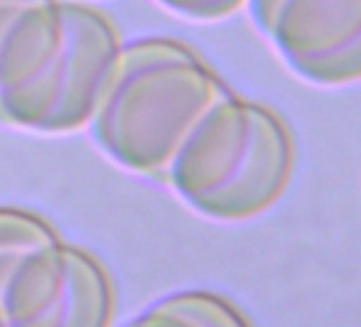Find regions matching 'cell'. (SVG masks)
Masks as SVG:
<instances>
[{
	"label": "cell",
	"instance_id": "obj_1",
	"mask_svg": "<svg viewBox=\"0 0 361 327\" xmlns=\"http://www.w3.org/2000/svg\"><path fill=\"white\" fill-rule=\"evenodd\" d=\"M121 41L73 0H0V123L37 134L90 125Z\"/></svg>",
	"mask_w": 361,
	"mask_h": 327
},
{
	"label": "cell",
	"instance_id": "obj_2",
	"mask_svg": "<svg viewBox=\"0 0 361 327\" xmlns=\"http://www.w3.org/2000/svg\"><path fill=\"white\" fill-rule=\"evenodd\" d=\"M228 90L190 45L166 37L132 41L121 45L90 128L121 168L166 181L178 147Z\"/></svg>",
	"mask_w": 361,
	"mask_h": 327
},
{
	"label": "cell",
	"instance_id": "obj_3",
	"mask_svg": "<svg viewBox=\"0 0 361 327\" xmlns=\"http://www.w3.org/2000/svg\"><path fill=\"white\" fill-rule=\"evenodd\" d=\"M293 161L287 121L228 90L178 147L166 183L207 219L249 221L285 194Z\"/></svg>",
	"mask_w": 361,
	"mask_h": 327
},
{
	"label": "cell",
	"instance_id": "obj_4",
	"mask_svg": "<svg viewBox=\"0 0 361 327\" xmlns=\"http://www.w3.org/2000/svg\"><path fill=\"white\" fill-rule=\"evenodd\" d=\"M3 314L7 327H111L115 289L94 253L58 238L22 259Z\"/></svg>",
	"mask_w": 361,
	"mask_h": 327
},
{
	"label": "cell",
	"instance_id": "obj_5",
	"mask_svg": "<svg viewBox=\"0 0 361 327\" xmlns=\"http://www.w3.org/2000/svg\"><path fill=\"white\" fill-rule=\"evenodd\" d=\"M251 16L304 81L336 87L361 81V0H249Z\"/></svg>",
	"mask_w": 361,
	"mask_h": 327
},
{
	"label": "cell",
	"instance_id": "obj_6",
	"mask_svg": "<svg viewBox=\"0 0 361 327\" xmlns=\"http://www.w3.org/2000/svg\"><path fill=\"white\" fill-rule=\"evenodd\" d=\"M126 327H253V323L226 295L192 289L161 297Z\"/></svg>",
	"mask_w": 361,
	"mask_h": 327
},
{
	"label": "cell",
	"instance_id": "obj_7",
	"mask_svg": "<svg viewBox=\"0 0 361 327\" xmlns=\"http://www.w3.org/2000/svg\"><path fill=\"white\" fill-rule=\"evenodd\" d=\"M58 230L39 213L22 206H0V327H7L3 297L22 259L58 240Z\"/></svg>",
	"mask_w": 361,
	"mask_h": 327
},
{
	"label": "cell",
	"instance_id": "obj_8",
	"mask_svg": "<svg viewBox=\"0 0 361 327\" xmlns=\"http://www.w3.org/2000/svg\"><path fill=\"white\" fill-rule=\"evenodd\" d=\"M166 9L198 22H215L236 13L249 0H157Z\"/></svg>",
	"mask_w": 361,
	"mask_h": 327
}]
</instances>
